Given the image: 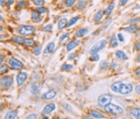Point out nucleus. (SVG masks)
<instances>
[{
	"mask_svg": "<svg viewBox=\"0 0 140 119\" xmlns=\"http://www.w3.org/2000/svg\"><path fill=\"white\" fill-rule=\"evenodd\" d=\"M110 89L114 93H119L121 94V95H128L134 90V86L130 83L115 82L110 85Z\"/></svg>",
	"mask_w": 140,
	"mask_h": 119,
	"instance_id": "1",
	"label": "nucleus"
},
{
	"mask_svg": "<svg viewBox=\"0 0 140 119\" xmlns=\"http://www.w3.org/2000/svg\"><path fill=\"white\" fill-rule=\"evenodd\" d=\"M18 33L21 36H31L36 32V27L33 26H29V24H21L18 27L17 29Z\"/></svg>",
	"mask_w": 140,
	"mask_h": 119,
	"instance_id": "2",
	"label": "nucleus"
},
{
	"mask_svg": "<svg viewBox=\"0 0 140 119\" xmlns=\"http://www.w3.org/2000/svg\"><path fill=\"white\" fill-rule=\"evenodd\" d=\"M106 43H107V41H106V39H100L99 41L95 42L93 46L91 47V48H90L89 54L93 55V54H94V53H98V52H100L101 50H103L105 47L106 46Z\"/></svg>",
	"mask_w": 140,
	"mask_h": 119,
	"instance_id": "3",
	"label": "nucleus"
},
{
	"mask_svg": "<svg viewBox=\"0 0 140 119\" xmlns=\"http://www.w3.org/2000/svg\"><path fill=\"white\" fill-rule=\"evenodd\" d=\"M112 96L109 94H102L97 98V103L100 107H106L112 100Z\"/></svg>",
	"mask_w": 140,
	"mask_h": 119,
	"instance_id": "4",
	"label": "nucleus"
},
{
	"mask_svg": "<svg viewBox=\"0 0 140 119\" xmlns=\"http://www.w3.org/2000/svg\"><path fill=\"white\" fill-rule=\"evenodd\" d=\"M105 111L106 113H112V115H120L123 112V109L121 107L118 106V105L112 104V103H109L107 104L106 107H104Z\"/></svg>",
	"mask_w": 140,
	"mask_h": 119,
	"instance_id": "5",
	"label": "nucleus"
},
{
	"mask_svg": "<svg viewBox=\"0 0 140 119\" xmlns=\"http://www.w3.org/2000/svg\"><path fill=\"white\" fill-rule=\"evenodd\" d=\"M9 65L12 70H21L23 68V63L19 60L18 58L16 57H11L9 59Z\"/></svg>",
	"mask_w": 140,
	"mask_h": 119,
	"instance_id": "6",
	"label": "nucleus"
},
{
	"mask_svg": "<svg viewBox=\"0 0 140 119\" xmlns=\"http://www.w3.org/2000/svg\"><path fill=\"white\" fill-rule=\"evenodd\" d=\"M12 85H13V77L12 76L1 77V80H0V85H1V88L8 89V88H9Z\"/></svg>",
	"mask_w": 140,
	"mask_h": 119,
	"instance_id": "7",
	"label": "nucleus"
},
{
	"mask_svg": "<svg viewBox=\"0 0 140 119\" xmlns=\"http://www.w3.org/2000/svg\"><path fill=\"white\" fill-rule=\"evenodd\" d=\"M28 78V73L24 72V71H20L16 76V82H17V85L19 87H21L23 83H25L26 80Z\"/></svg>",
	"mask_w": 140,
	"mask_h": 119,
	"instance_id": "8",
	"label": "nucleus"
},
{
	"mask_svg": "<svg viewBox=\"0 0 140 119\" xmlns=\"http://www.w3.org/2000/svg\"><path fill=\"white\" fill-rule=\"evenodd\" d=\"M79 44H80L79 39H78V38H73V39L68 41V42L66 44V49L67 52H71L72 50H74L76 47L79 46Z\"/></svg>",
	"mask_w": 140,
	"mask_h": 119,
	"instance_id": "9",
	"label": "nucleus"
},
{
	"mask_svg": "<svg viewBox=\"0 0 140 119\" xmlns=\"http://www.w3.org/2000/svg\"><path fill=\"white\" fill-rule=\"evenodd\" d=\"M56 95H57L56 91H54L53 89H50V90H48V91L45 92V93L43 94L42 98L45 100H52V98H55Z\"/></svg>",
	"mask_w": 140,
	"mask_h": 119,
	"instance_id": "10",
	"label": "nucleus"
},
{
	"mask_svg": "<svg viewBox=\"0 0 140 119\" xmlns=\"http://www.w3.org/2000/svg\"><path fill=\"white\" fill-rule=\"evenodd\" d=\"M55 109H56V106L54 103H49V104H47L46 106L43 108L42 113L43 115H50V113H52Z\"/></svg>",
	"mask_w": 140,
	"mask_h": 119,
	"instance_id": "11",
	"label": "nucleus"
},
{
	"mask_svg": "<svg viewBox=\"0 0 140 119\" xmlns=\"http://www.w3.org/2000/svg\"><path fill=\"white\" fill-rule=\"evenodd\" d=\"M31 19H32V21L34 22V23H40V22L42 21L41 14L39 12H37L36 9H35V11H33L32 12H31Z\"/></svg>",
	"mask_w": 140,
	"mask_h": 119,
	"instance_id": "12",
	"label": "nucleus"
},
{
	"mask_svg": "<svg viewBox=\"0 0 140 119\" xmlns=\"http://www.w3.org/2000/svg\"><path fill=\"white\" fill-rule=\"evenodd\" d=\"M104 15H105V11H103V9H99V11H98L97 12L95 13L94 17H93V21H94V23H99L100 22L103 20Z\"/></svg>",
	"mask_w": 140,
	"mask_h": 119,
	"instance_id": "13",
	"label": "nucleus"
},
{
	"mask_svg": "<svg viewBox=\"0 0 140 119\" xmlns=\"http://www.w3.org/2000/svg\"><path fill=\"white\" fill-rule=\"evenodd\" d=\"M123 30L127 33H136L137 31H139L140 28L139 26H137V24H132V26H129L127 27H124Z\"/></svg>",
	"mask_w": 140,
	"mask_h": 119,
	"instance_id": "14",
	"label": "nucleus"
},
{
	"mask_svg": "<svg viewBox=\"0 0 140 119\" xmlns=\"http://www.w3.org/2000/svg\"><path fill=\"white\" fill-rule=\"evenodd\" d=\"M88 32H89V29H88L87 27L80 28V29H79L76 33H75V37H76L77 38H82V37H84Z\"/></svg>",
	"mask_w": 140,
	"mask_h": 119,
	"instance_id": "15",
	"label": "nucleus"
},
{
	"mask_svg": "<svg viewBox=\"0 0 140 119\" xmlns=\"http://www.w3.org/2000/svg\"><path fill=\"white\" fill-rule=\"evenodd\" d=\"M67 23H68V20L66 18H62L58 21L57 23V27L59 30L64 29V27H67Z\"/></svg>",
	"mask_w": 140,
	"mask_h": 119,
	"instance_id": "16",
	"label": "nucleus"
},
{
	"mask_svg": "<svg viewBox=\"0 0 140 119\" xmlns=\"http://www.w3.org/2000/svg\"><path fill=\"white\" fill-rule=\"evenodd\" d=\"M114 8H115V1H112V2L107 5V7L105 9V15L109 16L111 14V12L113 11V9H114Z\"/></svg>",
	"mask_w": 140,
	"mask_h": 119,
	"instance_id": "17",
	"label": "nucleus"
},
{
	"mask_svg": "<svg viewBox=\"0 0 140 119\" xmlns=\"http://www.w3.org/2000/svg\"><path fill=\"white\" fill-rule=\"evenodd\" d=\"M115 55H116L117 58H119V59H121V60H127L128 59L127 54H126L123 51H121V50H118V51H116Z\"/></svg>",
	"mask_w": 140,
	"mask_h": 119,
	"instance_id": "18",
	"label": "nucleus"
},
{
	"mask_svg": "<svg viewBox=\"0 0 140 119\" xmlns=\"http://www.w3.org/2000/svg\"><path fill=\"white\" fill-rule=\"evenodd\" d=\"M87 6H88L87 0H80V1H79V2L76 4V9L81 11V9H84Z\"/></svg>",
	"mask_w": 140,
	"mask_h": 119,
	"instance_id": "19",
	"label": "nucleus"
},
{
	"mask_svg": "<svg viewBox=\"0 0 140 119\" xmlns=\"http://www.w3.org/2000/svg\"><path fill=\"white\" fill-rule=\"evenodd\" d=\"M91 115L93 117V118L95 119H101V118H105L104 115H103L101 112H99V111L97 110H93L91 112Z\"/></svg>",
	"mask_w": 140,
	"mask_h": 119,
	"instance_id": "20",
	"label": "nucleus"
},
{
	"mask_svg": "<svg viewBox=\"0 0 140 119\" xmlns=\"http://www.w3.org/2000/svg\"><path fill=\"white\" fill-rule=\"evenodd\" d=\"M130 115L136 119H140V108H133L130 110Z\"/></svg>",
	"mask_w": 140,
	"mask_h": 119,
	"instance_id": "21",
	"label": "nucleus"
},
{
	"mask_svg": "<svg viewBox=\"0 0 140 119\" xmlns=\"http://www.w3.org/2000/svg\"><path fill=\"white\" fill-rule=\"evenodd\" d=\"M108 42H109V44H110L111 47H117L118 45H119L118 38H117L116 36H114V35L110 36V38H109V39H108Z\"/></svg>",
	"mask_w": 140,
	"mask_h": 119,
	"instance_id": "22",
	"label": "nucleus"
},
{
	"mask_svg": "<svg viewBox=\"0 0 140 119\" xmlns=\"http://www.w3.org/2000/svg\"><path fill=\"white\" fill-rule=\"evenodd\" d=\"M17 110H10L8 112L4 119H15L16 115H17Z\"/></svg>",
	"mask_w": 140,
	"mask_h": 119,
	"instance_id": "23",
	"label": "nucleus"
},
{
	"mask_svg": "<svg viewBox=\"0 0 140 119\" xmlns=\"http://www.w3.org/2000/svg\"><path fill=\"white\" fill-rule=\"evenodd\" d=\"M54 47H55V43L54 42H49L48 43V45L46 46V48H45V50H44V53H51V52L53 51V49H54Z\"/></svg>",
	"mask_w": 140,
	"mask_h": 119,
	"instance_id": "24",
	"label": "nucleus"
},
{
	"mask_svg": "<svg viewBox=\"0 0 140 119\" xmlns=\"http://www.w3.org/2000/svg\"><path fill=\"white\" fill-rule=\"evenodd\" d=\"M79 19H80L79 16H74V17H72L69 21H68L67 27H71V26H73L74 24H76V23L79 21Z\"/></svg>",
	"mask_w": 140,
	"mask_h": 119,
	"instance_id": "25",
	"label": "nucleus"
},
{
	"mask_svg": "<svg viewBox=\"0 0 140 119\" xmlns=\"http://www.w3.org/2000/svg\"><path fill=\"white\" fill-rule=\"evenodd\" d=\"M11 41L13 42L17 43V44H23V41H24V38L23 37H19V36H14L12 38H11Z\"/></svg>",
	"mask_w": 140,
	"mask_h": 119,
	"instance_id": "26",
	"label": "nucleus"
},
{
	"mask_svg": "<svg viewBox=\"0 0 140 119\" xmlns=\"http://www.w3.org/2000/svg\"><path fill=\"white\" fill-rule=\"evenodd\" d=\"M35 39L34 38H24V41H23V45H25L27 47H31L35 44Z\"/></svg>",
	"mask_w": 140,
	"mask_h": 119,
	"instance_id": "27",
	"label": "nucleus"
},
{
	"mask_svg": "<svg viewBox=\"0 0 140 119\" xmlns=\"http://www.w3.org/2000/svg\"><path fill=\"white\" fill-rule=\"evenodd\" d=\"M26 6H27V1H25V0H19L16 3V8L17 9H23Z\"/></svg>",
	"mask_w": 140,
	"mask_h": 119,
	"instance_id": "28",
	"label": "nucleus"
},
{
	"mask_svg": "<svg viewBox=\"0 0 140 119\" xmlns=\"http://www.w3.org/2000/svg\"><path fill=\"white\" fill-rule=\"evenodd\" d=\"M140 23V18L139 17H134L131 18L127 21V23L129 26H132V24H137V23Z\"/></svg>",
	"mask_w": 140,
	"mask_h": 119,
	"instance_id": "29",
	"label": "nucleus"
},
{
	"mask_svg": "<svg viewBox=\"0 0 140 119\" xmlns=\"http://www.w3.org/2000/svg\"><path fill=\"white\" fill-rule=\"evenodd\" d=\"M73 68V66L71 64H67V63H64L61 66V70L62 71H67Z\"/></svg>",
	"mask_w": 140,
	"mask_h": 119,
	"instance_id": "30",
	"label": "nucleus"
},
{
	"mask_svg": "<svg viewBox=\"0 0 140 119\" xmlns=\"http://www.w3.org/2000/svg\"><path fill=\"white\" fill-rule=\"evenodd\" d=\"M36 11H37V12L40 13V14H46V13L48 12V9H47V8H45V7H43V6L36 7Z\"/></svg>",
	"mask_w": 140,
	"mask_h": 119,
	"instance_id": "31",
	"label": "nucleus"
},
{
	"mask_svg": "<svg viewBox=\"0 0 140 119\" xmlns=\"http://www.w3.org/2000/svg\"><path fill=\"white\" fill-rule=\"evenodd\" d=\"M99 67L101 70H106V68H107L109 67V64H108V62L106 60H102V61L100 62Z\"/></svg>",
	"mask_w": 140,
	"mask_h": 119,
	"instance_id": "32",
	"label": "nucleus"
},
{
	"mask_svg": "<svg viewBox=\"0 0 140 119\" xmlns=\"http://www.w3.org/2000/svg\"><path fill=\"white\" fill-rule=\"evenodd\" d=\"M77 0H64V6L66 8H71L75 5Z\"/></svg>",
	"mask_w": 140,
	"mask_h": 119,
	"instance_id": "33",
	"label": "nucleus"
},
{
	"mask_svg": "<svg viewBox=\"0 0 140 119\" xmlns=\"http://www.w3.org/2000/svg\"><path fill=\"white\" fill-rule=\"evenodd\" d=\"M8 70H9V67L7 64H2L1 67H0V73L1 74H5V73L8 72Z\"/></svg>",
	"mask_w": 140,
	"mask_h": 119,
	"instance_id": "34",
	"label": "nucleus"
},
{
	"mask_svg": "<svg viewBox=\"0 0 140 119\" xmlns=\"http://www.w3.org/2000/svg\"><path fill=\"white\" fill-rule=\"evenodd\" d=\"M41 51H42V47H41L40 45H38V46H36L34 48L33 53H34V54H36V55H39L41 53Z\"/></svg>",
	"mask_w": 140,
	"mask_h": 119,
	"instance_id": "35",
	"label": "nucleus"
},
{
	"mask_svg": "<svg viewBox=\"0 0 140 119\" xmlns=\"http://www.w3.org/2000/svg\"><path fill=\"white\" fill-rule=\"evenodd\" d=\"M52 29H53V26L52 24H47V26H45L44 27H43V31L44 32H51L52 31Z\"/></svg>",
	"mask_w": 140,
	"mask_h": 119,
	"instance_id": "36",
	"label": "nucleus"
},
{
	"mask_svg": "<svg viewBox=\"0 0 140 119\" xmlns=\"http://www.w3.org/2000/svg\"><path fill=\"white\" fill-rule=\"evenodd\" d=\"M32 2L34 3L36 7H41L45 4V0H32Z\"/></svg>",
	"mask_w": 140,
	"mask_h": 119,
	"instance_id": "37",
	"label": "nucleus"
},
{
	"mask_svg": "<svg viewBox=\"0 0 140 119\" xmlns=\"http://www.w3.org/2000/svg\"><path fill=\"white\" fill-rule=\"evenodd\" d=\"M39 92V87H38V85L37 83H34L32 86V93L34 94V95H36V94Z\"/></svg>",
	"mask_w": 140,
	"mask_h": 119,
	"instance_id": "38",
	"label": "nucleus"
},
{
	"mask_svg": "<svg viewBox=\"0 0 140 119\" xmlns=\"http://www.w3.org/2000/svg\"><path fill=\"white\" fill-rule=\"evenodd\" d=\"M69 36H70V34H69V33H64V34H63L61 37H60L59 41H60V42H63V41H66V38H69Z\"/></svg>",
	"mask_w": 140,
	"mask_h": 119,
	"instance_id": "39",
	"label": "nucleus"
},
{
	"mask_svg": "<svg viewBox=\"0 0 140 119\" xmlns=\"http://www.w3.org/2000/svg\"><path fill=\"white\" fill-rule=\"evenodd\" d=\"M99 59H100V55L98 53H94V54L91 55V57H90L91 61H98Z\"/></svg>",
	"mask_w": 140,
	"mask_h": 119,
	"instance_id": "40",
	"label": "nucleus"
},
{
	"mask_svg": "<svg viewBox=\"0 0 140 119\" xmlns=\"http://www.w3.org/2000/svg\"><path fill=\"white\" fill-rule=\"evenodd\" d=\"M129 2V0H120V2H119V7H123V6H125L127 3Z\"/></svg>",
	"mask_w": 140,
	"mask_h": 119,
	"instance_id": "41",
	"label": "nucleus"
},
{
	"mask_svg": "<svg viewBox=\"0 0 140 119\" xmlns=\"http://www.w3.org/2000/svg\"><path fill=\"white\" fill-rule=\"evenodd\" d=\"M110 23H111V19L110 18H108V19H106V21H105V23H103V26H104V27H106V26H109Z\"/></svg>",
	"mask_w": 140,
	"mask_h": 119,
	"instance_id": "42",
	"label": "nucleus"
},
{
	"mask_svg": "<svg viewBox=\"0 0 140 119\" xmlns=\"http://www.w3.org/2000/svg\"><path fill=\"white\" fill-rule=\"evenodd\" d=\"M117 38H118V39H119L121 42H124V38H123V36H122L121 33H119V34L117 35Z\"/></svg>",
	"mask_w": 140,
	"mask_h": 119,
	"instance_id": "43",
	"label": "nucleus"
},
{
	"mask_svg": "<svg viewBox=\"0 0 140 119\" xmlns=\"http://www.w3.org/2000/svg\"><path fill=\"white\" fill-rule=\"evenodd\" d=\"M13 4H14V0H8V2H7V7H8L9 9H10Z\"/></svg>",
	"mask_w": 140,
	"mask_h": 119,
	"instance_id": "44",
	"label": "nucleus"
},
{
	"mask_svg": "<svg viewBox=\"0 0 140 119\" xmlns=\"http://www.w3.org/2000/svg\"><path fill=\"white\" fill-rule=\"evenodd\" d=\"M75 58H76V53H69V55H68V59H69V60H74Z\"/></svg>",
	"mask_w": 140,
	"mask_h": 119,
	"instance_id": "45",
	"label": "nucleus"
},
{
	"mask_svg": "<svg viewBox=\"0 0 140 119\" xmlns=\"http://www.w3.org/2000/svg\"><path fill=\"white\" fill-rule=\"evenodd\" d=\"M134 74L140 78V67H138V68H136V70H134Z\"/></svg>",
	"mask_w": 140,
	"mask_h": 119,
	"instance_id": "46",
	"label": "nucleus"
},
{
	"mask_svg": "<svg viewBox=\"0 0 140 119\" xmlns=\"http://www.w3.org/2000/svg\"><path fill=\"white\" fill-rule=\"evenodd\" d=\"M36 117H37V115H36V113H32V115H28V116L26 117V119H36Z\"/></svg>",
	"mask_w": 140,
	"mask_h": 119,
	"instance_id": "47",
	"label": "nucleus"
},
{
	"mask_svg": "<svg viewBox=\"0 0 140 119\" xmlns=\"http://www.w3.org/2000/svg\"><path fill=\"white\" fill-rule=\"evenodd\" d=\"M7 2H8V0H0V6H1V8H4L5 5H7Z\"/></svg>",
	"mask_w": 140,
	"mask_h": 119,
	"instance_id": "48",
	"label": "nucleus"
},
{
	"mask_svg": "<svg viewBox=\"0 0 140 119\" xmlns=\"http://www.w3.org/2000/svg\"><path fill=\"white\" fill-rule=\"evenodd\" d=\"M134 50H136V51H139L140 50V42H136V44H134Z\"/></svg>",
	"mask_w": 140,
	"mask_h": 119,
	"instance_id": "49",
	"label": "nucleus"
},
{
	"mask_svg": "<svg viewBox=\"0 0 140 119\" xmlns=\"http://www.w3.org/2000/svg\"><path fill=\"white\" fill-rule=\"evenodd\" d=\"M134 90H136V92L138 94V95H140V85H137L136 86V88H134Z\"/></svg>",
	"mask_w": 140,
	"mask_h": 119,
	"instance_id": "50",
	"label": "nucleus"
},
{
	"mask_svg": "<svg viewBox=\"0 0 140 119\" xmlns=\"http://www.w3.org/2000/svg\"><path fill=\"white\" fill-rule=\"evenodd\" d=\"M109 67H110L111 70H115V68H117V64H116V63H114V62H113V63H111V64L109 65Z\"/></svg>",
	"mask_w": 140,
	"mask_h": 119,
	"instance_id": "51",
	"label": "nucleus"
},
{
	"mask_svg": "<svg viewBox=\"0 0 140 119\" xmlns=\"http://www.w3.org/2000/svg\"><path fill=\"white\" fill-rule=\"evenodd\" d=\"M136 61L137 62V63H140V53L137 54V56H136Z\"/></svg>",
	"mask_w": 140,
	"mask_h": 119,
	"instance_id": "52",
	"label": "nucleus"
},
{
	"mask_svg": "<svg viewBox=\"0 0 140 119\" xmlns=\"http://www.w3.org/2000/svg\"><path fill=\"white\" fill-rule=\"evenodd\" d=\"M3 62H4V56L1 54V55H0V63H1V64H3Z\"/></svg>",
	"mask_w": 140,
	"mask_h": 119,
	"instance_id": "53",
	"label": "nucleus"
},
{
	"mask_svg": "<svg viewBox=\"0 0 140 119\" xmlns=\"http://www.w3.org/2000/svg\"><path fill=\"white\" fill-rule=\"evenodd\" d=\"M98 32H99V30H97V31H95V32H93V35H96Z\"/></svg>",
	"mask_w": 140,
	"mask_h": 119,
	"instance_id": "54",
	"label": "nucleus"
},
{
	"mask_svg": "<svg viewBox=\"0 0 140 119\" xmlns=\"http://www.w3.org/2000/svg\"><path fill=\"white\" fill-rule=\"evenodd\" d=\"M52 119H60V118H59V117H58V116H54Z\"/></svg>",
	"mask_w": 140,
	"mask_h": 119,
	"instance_id": "55",
	"label": "nucleus"
},
{
	"mask_svg": "<svg viewBox=\"0 0 140 119\" xmlns=\"http://www.w3.org/2000/svg\"><path fill=\"white\" fill-rule=\"evenodd\" d=\"M43 119H49V118H48L47 116H44V117H43Z\"/></svg>",
	"mask_w": 140,
	"mask_h": 119,
	"instance_id": "56",
	"label": "nucleus"
},
{
	"mask_svg": "<svg viewBox=\"0 0 140 119\" xmlns=\"http://www.w3.org/2000/svg\"><path fill=\"white\" fill-rule=\"evenodd\" d=\"M54 1H58V0H54Z\"/></svg>",
	"mask_w": 140,
	"mask_h": 119,
	"instance_id": "57",
	"label": "nucleus"
},
{
	"mask_svg": "<svg viewBox=\"0 0 140 119\" xmlns=\"http://www.w3.org/2000/svg\"><path fill=\"white\" fill-rule=\"evenodd\" d=\"M69 119H74V118H69Z\"/></svg>",
	"mask_w": 140,
	"mask_h": 119,
	"instance_id": "58",
	"label": "nucleus"
}]
</instances>
